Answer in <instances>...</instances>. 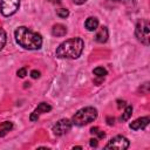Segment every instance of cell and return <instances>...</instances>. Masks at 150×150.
<instances>
[{
  "instance_id": "8",
  "label": "cell",
  "mask_w": 150,
  "mask_h": 150,
  "mask_svg": "<svg viewBox=\"0 0 150 150\" xmlns=\"http://www.w3.org/2000/svg\"><path fill=\"white\" fill-rule=\"evenodd\" d=\"M50 110H52V107H50L48 103H46V102H41V103L35 108V110L30 114L29 120H30L32 122H35V121L39 120V116H40L41 114L48 112V111H50Z\"/></svg>"
},
{
  "instance_id": "4",
  "label": "cell",
  "mask_w": 150,
  "mask_h": 150,
  "mask_svg": "<svg viewBox=\"0 0 150 150\" xmlns=\"http://www.w3.org/2000/svg\"><path fill=\"white\" fill-rule=\"evenodd\" d=\"M135 35L142 45L149 46V43H150V25L146 19H141L136 23Z\"/></svg>"
},
{
  "instance_id": "3",
  "label": "cell",
  "mask_w": 150,
  "mask_h": 150,
  "mask_svg": "<svg viewBox=\"0 0 150 150\" xmlns=\"http://www.w3.org/2000/svg\"><path fill=\"white\" fill-rule=\"evenodd\" d=\"M96 117H97V109L94 107H86L80 109L77 112H75V115L71 118V123L77 127H82L90 122H94Z\"/></svg>"
},
{
  "instance_id": "24",
  "label": "cell",
  "mask_w": 150,
  "mask_h": 150,
  "mask_svg": "<svg viewBox=\"0 0 150 150\" xmlns=\"http://www.w3.org/2000/svg\"><path fill=\"white\" fill-rule=\"evenodd\" d=\"M117 103H118V104H117V107H118V108H121V107H125V105H127V104H125V102H124V101H121V100H118V101H117Z\"/></svg>"
},
{
  "instance_id": "18",
  "label": "cell",
  "mask_w": 150,
  "mask_h": 150,
  "mask_svg": "<svg viewBox=\"0 0 150 150\" xmlns=\"http://www.w3.org/2000/svg\"><path fill=\"white\" fill-rule=\"evenodd\" d=\"M56 14H57V16H60V18H62V19H66V18L69 15V11H68L67 8H59V9L56 11Z\"/></svg>"
},
{
  "instance_id": "21",
  "label": "cell",
  "mask_w": 150,
  "mask_h": 150,
  "mask_svg": "<svg viewBox=\"0 0 150 150\" xmlns=\"http://www.w3.org/2000/svg\"><path fill=\"white\" fill-rule=\"evenodd\" d=\"M115 1H120V2H123L127 5H131V6L136 4V0H115Z\"/></svg>"
},
{
  "instance_id": "13",
  "label": "cell",
  "mask_w": 150,
  "mask_h": 150,
  "mask_svg": "<svg viewBox=\"0 0 150 150\" xmlns=\"http://www.w3.org/2000/svg\"><path fill=\"white\" fill-rule=\"evenodd\" d=\"M13 129V123L9 121H5L0 124V137L5 136L8 131H11Z\"/></svg>"
},
{
  "instance_id": "25",
  "label": "cell",
  "mask_w": 150,
  "mask_h": 150,
  "mask_svg": "<svg viewBox=\"0 0 150 150\" xmlns=\"http://www.w3.org/2000/svg\"><path fill=\"white\" fill-rule=\"evenodd\" d=\"M87 0H74V4H76V5H82V4H84Z\"/></svg>"
},
{
  "instance_id": "16",
  "label": "cell",
  "mask_w": 150,
  "mask_h": 150,
  "mask_svg": "<svg viewBox=\"0 0 150 150\" xmlns=\"http://www.w3.org/2000/svg\"><path fill=\"white\" fill-rule=\"evenodd\" d=\"M94 75H96L97 77H104L107 75V70L103 68V67H96L94 70H93Z\"/></svg>"
},
{
  "instance_id": "20",
  "label": "cell",
  "mask_w": 150,
  "mask_h": 150,
  "mask_svg": "<svg viewBox=\"0 0 150 150\" xmlns=\"http://www.w3.org/2000/svg\"><path fill=\"white\" fill-rule=\"evenodd\" d=\"M89 144H90V146H94V148H96L97 145H98V139L97 138H91L90 141H89Z\"/></svg>"
},
{
  "instance_id": "9",
  "label": "cell",
  "mask_w": 150,
  "mask_h": 150,
  "mask_svg": "<svg viewBox=\"0 0 150 150\" xmlns=\"http://www.w3.org/2000/svg\"><path fill=\"white\" fill-rule=\"evenodd\" d=\"M149 122H150V118H149L148 116H145V117H139V118L135 120L134 122H131V123L129 124V127H130V129H132V130H141V129H145L146 125L149 124Z\"/></svg>"
},
{
  "instance_id": "2",
  "label": "cell",
  "mask_w": 150,
  "mask_h": 150,
  "mask_svg": "<svg viewBox=\"0 0 150 150\" xmlns=\"http://www.w3.org/2000/svg\"><path fill=\"white\" fill-rule=\"evenodd\" d=\"M84 48V42L81 38H71L59 45L56 56L60 59H77Z\"/></svg>"
},
{
  "instance_id": "12",
  "label": "cell",
  "mask_w": 150,
  "mask_h": 150,
  "mask_svg": "<svg viewBox=\"0 0 150 150\" xmlns=\"http://www.w3.org/2000/svg\"><path fill=\"white\" fill-rule=\"evenodd\" d=\"M66 33H67V28H66V26H63V25H61V23H56V25H54L53 28H52V34H53L54 36L61 38V36H64Z\"/></svg>"
},
{
  "instance_id": "14",
  "label": "cell",
  "mask_w": 150,
  "mask_h": 150,
  "mask_svg": "<svg viewBox=\"0 0 150 150\" xmlns=\"http://www.w3.org/2000/svg\"><path fill=\"white\" fill-rule=\"evenodd\" d=\"M131 114H132V107L131 105H125V109L124 111L122 112V116H121V121H128L130 117H131Z\"/></svg>"
},
{
  "instance_id": "22",
  "label": "cell",
  "mask_w": 150,
  "mask_h": 150,
  "mask_svg": "<svg viewBox=\"0 0 150 150\" xmlns=\"http://www.w3.org/2000/svg\"><path fill=\"white\" fill-rule=\"evenodd\" d=\"M30 76L33 79H39L40 77V71L39 70H32L30 71Z\"/></svg>"
},
{
  "instance_id": "17",
  "label": "cell",
  "mask_w": 150,
  "mask_h": 150,
  "mask_svg": "<svg viewBox=\"0 0 150 150\" xmlns=\"http://www.w3.org/2000/svg\"><path fill=\"white\" fill-rule=\"evenodd\" d=\"M6 40H7V35H6V32L4 29L0 28V50L5 47L6 45Z\"/></svg>"
},
{
  "instance_id": "15",
  "label": "cell",
  "mask_w": 150,
  "mask_h": 150,
  "mask_svg": "<svg viewBox=\"0 0 150 150\" xmlns=\"http://www.w3.org/2000/svg\"><path fill=\"white\" fill-rule=\"evenodd\" d=\"M90 134H91V135H96L98 138H104V137H105V134H104L98 127H93V128L90 129Z\"/></svg>"
},
{
  "instance_id": "1",
  "label": "cell",
  "mask_w": 150,
  "mask_h": 150,
  "mask_svg": "<svg viewBox=\"0 0 150 150\" xmlns=\"http://www.w3.org/2000/svg\"><path fill=\"white\" fill-rule=\"evenodd\" d=\"M14 38L16 43L25 49L35 50L40 49L42 46V36L39 33L33 32L25 26H20L15 29Z\"/></svg>"
},
{
  "instance_id": "6",
  "label": "cell",
  "mask_w": 150,
  "mask_h": 150,
  "mask_svg": "<svg viewBox=\"0 0 150 150\" xmlns=\"http://www.w3.org/2000/svg\"><path fill=\"white\" fill-rule=\"evenodd\" d=\"M130 145V142L127 137L122 136V135H117L115 137H112L107 144H105V149H117V150H124L128 149Z\"/></svg>"
},
{
  "instance_id": "7",
  "label": "cell",
  "mask_w": 150,
  "mask_h": 150,
  "mask_svg": "<svg viewBox=\"0 0 150 150\" xmlns=\"http://www.w3.org/2000/svg\"><path fill=\"white\" fill-rule=\"evenodd\" d=\"M71 121L68 118H61L53 125V134L55 136H62L71 129Z\"/></svg>"
},
{
  "instance_id": "10",
  "label": "cell",
  "mask_w": 150,
  "mask_h": 150,
  "mask_svg": "<svg viewBox=\"0 0 150 150\" xmlns=\"http://www.w3.org/2000/svg\"><path fill=\"white\" fill-rule=\"evenodd\" d=\"M108 36H109V34H108V28H107L105 26H102V27L97 30V33H96V35H95V41L98 42V43H104V42L108 40Z\"/></svg>"
},
{
  "instance_id": "5",
  "label": "cell",
  "mask_w": 150,
  "mask_h": 150,
  "mask_svg": "<svg viewBox=\"0 0 150 150\" xmlns=\"http://www.w3.org/2000/svg\"><path fill=\"white\" fill-rule=\"evenodd\" d=\"M20 7V0H1L0 12L4 16H11L16 13Z\"/></svg>"
},
{
  "instance_id": "23",
  "label": "cell",
  "mask_w": 150,
  "mask_h": 150,
  "mask_svg": "<svg viewBox=\"0 0 150 150\" xmlns=\"http://www.w3.org/2000/svg\"><path fill=\"white\" fill-rule=\"evenodd\" d=\"M114 117H107V123H108V125H112L114 124Z\"/></svg>"
},
{
  "instance_id": "11",
  "label": "cell",
  "mask_w": 150,
  "mask_h": 150,
  "mask_svg": "<svg viewBox=\"0 0 150 150\" xmlns=\"http://www.w3.org/2000/svg\"><path fill=\"white\" fill-rule=\"evenodd\" d=\"M84 27H86L89 32H94V30H96L97 27H98V20H97L95 16H89V18L86 20V22H84Z\"/></svg>"
},
{
  "instance_id": "19",
  "label": "cell",
  "mask_w": 150,
  "mask_h": 150,
  "mask_svg": "<svg viewBox=\"0 0 150 150\" xmlns=\"http://www.w3.org/2000/svg\"><path fill=\"white\" fill-rule=\"evenodd\" d=\"M16 74H18L19 77H25V76L27 75V69H26V68H20V69L16 71Z\"/></svg>"
}]
</instances>
